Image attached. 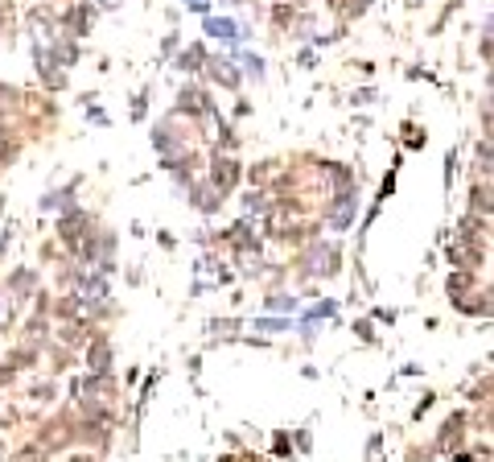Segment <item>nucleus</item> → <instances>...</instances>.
Masks as SVG:
<instances>
[{
  "mask_svg": "<svg viewBox=\"0 0 494 462\" xmlns=\"http://www.w3.org/2000/svg\"><path fill=\"white\" fill-rule=\"evenodd\" d=\"M210 33H219L223 42H235V25L231 21H210Z\"/></svg>",
  "mask_w": 494,
  "mask_h": 462,
  "instance_id": "obj_1",
  "label": "nucleus"
},
{
  "mask_svg": "<svg viewBox=\"0 0 494 462\" xmlns=\"http://www.w3.org/2000/svg\"><path fill=\"white\" fill-rule=\"evenodd\" d=\"M190 8H206V0H194V4H190Z\"/></svg>",
  "mask_w": 494,
  "mask_h": 462,
  "instance_id": "obj_2",
  "label": "nucleus"
}]
</instances>
